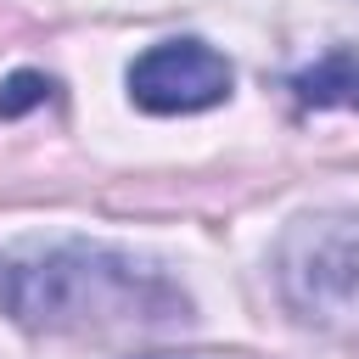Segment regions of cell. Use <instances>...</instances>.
<instances>
[{
  "mask_svg": "<svg viewBox=\"0 0 359 359\" xmlns=\"http://www.w3.org/2000/svg\"><path fill=\"white\" fill-rule=\"evenodd\" d=\"M0 314L50 337H123L191 320V297L129 247L28 241L0 252Z\"/></svg>",
  "mask_w": 359,
  "mask_h": 359,
  "instance_id": "6da1fadb",
  "label": "cell"
},
{
  "mask_svg": "<svg viewBox=\"0 0 359 359\" xmlns=\"http://www.w3.org/2000/svg\"><path fill=\"white\" fill-rule=\"evenodd\" d=\"M280 303L331 337H359V213H297L275 241Z\"/></svg>",
  "mask_w": 359,
  "mask_h": 359,
  "instance_id": "7a4b0ae2",
  "label": "cell"
},
{
  "mask_svg": "<svg viewBox=\"0 0 359 359\" xmlns=\"http://www.w3.org/2000/svg\"><path fill=\"white\" fill-rule=\"evenodd\" d=\"M129 101L151 118H180V112H208L230 101V62L208 45V39H163L151 50H140L123 73Z\"/></svg>",
  "mask_w": 359,
  "mask_h": 359,
  "instance_id": "3957f363",
  "label": "cell"
},
{
  "mask_svg": "<svg viewBox=\"0 0 359 359\" xmlns=\"http://www.w3.org/2000/svg\"><path fill=\"white\" fill-rule=\"evenodd\" d=\"M292 95H297V107H348V112H359V50H348V45L325 50L314 67L292 73Z\"/></svg>",
  "mask_w": 359,
  "mask_h": 359,
  "instance_id": "277c9868",
  "label": "cell"
},
{
  "mask_svg": "<svg viewBox=\"0 0 359 359\" xmlns=\"http://www.w3.org/2000/svg\"><path fill=\"white\" fill-rule=\"evenodd\" d=\"M45 95H50V79L34 73V67H22V73H11L0 84V118H22V112L45 107Z\"/></svg>",
  "mask_w": 359,
  "mask_h": 359,
  "instance_id": "5b68a950",
  "label": "cell"
},
{
  "mask_svg": "<svg viewBox=\"0 0 359 359\" xmlns=\"http://www.w3.org/2000/svg\"><path fill=\"white\" fill-rule=\"evenodd\" d=\"M146 359H174V353H146Z\"/></svg>",
  "mask_w": 359,
  "mask_h": 359,
  "instance_id": "8992f818",
  "label": "cell"
}]
</instances>
